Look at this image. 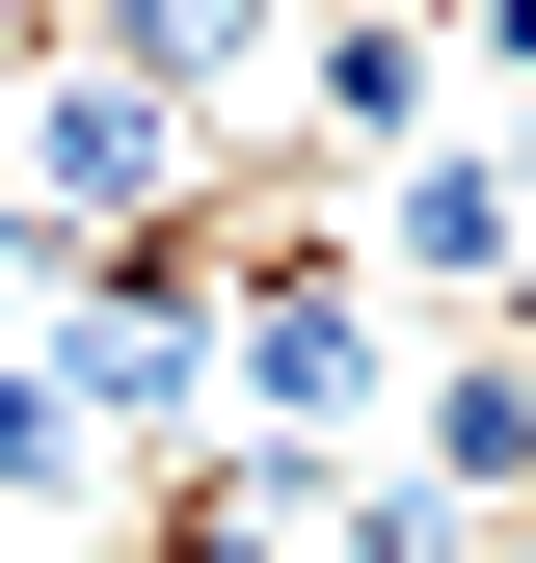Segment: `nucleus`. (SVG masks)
Masks as SVG:
<instances>
[{
    "instance_id": "obj_1",
    "label": "nucleus",
    "mask_w": 536,
    "mask_h": 563,
    "mask_svg": "<svg viewBox=\"0 0 536 563\" xmlns=\"http://www.w3.org/2000/svg\"><path fill=\"white\" fill-rule=\"evenodd\" d=\"M376 268H349V216H322V188H295V216H242V296H215V402H242V430L268 456H376Z\"/></svg>"
},
{
    "instance_id": "obj_2",
    "label": "nucleus",
    "mask_w": 536,
    "mask_h": 563,
    "mask_svg": "<svg viewBox=\"0 0 536 563\" xmlns=\"http://www.w3.org/2000/svg\"><path fill=\"white\" fill-rule=\"evenodd\" d=\"M349 268L536 322V216H510V134H429V162H376V188H349Z\"/></svg>"
},
{
    "instance_id": "obj_3",
    "label": "nucleus",
    "mask_w": 536,
    "mask_h": 563,
    "mask_svg": "<svg viewBox=\"0 0 536 563\" xmlns=\"http://www.w3.org/2000/svg\"><path fill=\"white\" fill-rule=\"evenodd\" d=\"M429 81H456V27H429V0H349V27H295V108H322V216H349L376 162H429Z\"/></svg>"
},
{
    "instance_id": "obj_4",
    "label": "nucleus",
    "mask_w": 536,
    "mask_h": 563,
    "mask_svg": "<svg viewBox=\"0 0 536 563\" xmlns=\"http://www.w3.org/2000/svg\"><path fill=\"white\" fill-rule=\"evenodd\" d=\"M402 456L510 537V510H536V322H456V349H429V402H402Z\"/></svg>"
},
{
    "instance_id": "obj_5",
    "label": "nucleus",
    "mask_w": 536,
    "mask_h": 563,
    "mask_svg": "<svg viewBox=\"0 0 536 563\" xmlns=\"http://www.w3.org/2000/svg\"><path fill=\"white\" fill-rule=\"evenodd\" d=\"M54 54H81V81H134V108H188V134H215V108L268 81V0H54Z\"/></svg>"
},
{
    "instance_id": "obj_6",
    "label": "nucleus",
    "mask_w": 536,
    "mask_h": 563,
    "mask_svg": "<svg viewBox=\"0 0 536 563\" xmlns=\"http://www.w3.org/2000/svg\"><path fill=\"white\" fill-rule=\"evenodd\" d=\"M0 510H134V483L81 456V402H54V349H0Z\"/></svg>"
},
{
    "instance_id": "obj_7",
    "label": "nucleus",
    "mask_w": 536,
    "mask_h": 563,
    "mask_svg": "<svg viewBox=\"0 0 536 563\" xmlns=\"http://www.w3.org/2000/svg\"><path fill=\"white\" fill-rule=\"evenodd\" d=\"M456 54H483V81H536V0H456Z\"/></svg>"
},
{
    "instance_id": "obj_8",
    "label": "nucleus",
    "mask_w": 536,
    "mask_h": 563,
    "mask_svg": "<svg viewBox=\"0 0 536 563\" xmlns=\"http://www.w3.org/2000/svg\"><path fill=\"white\" fill-rule=\"evenodd\" d=\"M483 563H536V510H510V537H483Z\"/></svg>"
},
{
    "instance_id": "obj_9",
    "label": "nucleus",
    "mask_w": 536,
    "mask_h": 563,
    "mask_svg": "<svg viewBox=\"0 0 536 563\" xmlns=\"http://www.w3.org/2000/svg\"><path fill=\"white\" fill-rule=\"evenodd\" d=\"M0 563H27V510H0Z\"/></svg>"
}]
</instances>
